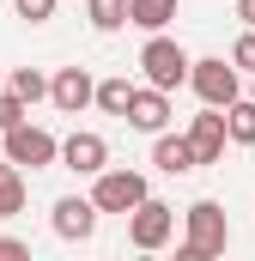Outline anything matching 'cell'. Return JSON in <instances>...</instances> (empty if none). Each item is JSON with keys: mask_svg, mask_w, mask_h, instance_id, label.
Here are the masks:
<instances>
[{"mask_svg": "<svg viewBox=\"0 0 255 261\" xmlns=\"http://www.w3.org/2000/svg\"><path fill=\"white\" fill-rule=\"evenodd\" d=\"M183 219H189L183 261H207V255H219V249L231 243V225H225V206H219V200H194Z\"/></svg>", "mask_w": 255, "mask_h": 261, "instance_id": "6da1fadb", "label": "cell"}, {"mask_svg": "<svg viewBox=\"0 0 255 261\" xmlns=\"http://www.w3.org/2000/svg\"><path fill=\"white\" fill-rule=\"evenodd\" d=\"M140 67H146V85H158V91H176V85L189 79V55H183V43H170V37H152V43L140 49Z\"/></svg>", "mask_w": 255, "mask_h": 261, "instance_id": "7a4b0ae2", "label": "cell"}, {"mask_svg": "<svg viewBox=\"0 0 255 261\" xmlns=\"http://www.w3.org/2000/svg\"><path fill=\"white\" fill-rule=\"evenodd\" d=\"M140 200H146V176L140 170H97V189H91L97 213H134Z\"/></svg>", "mask_w": 255, "mask_h": 261, "instance_id": "3957f363", "label": "cell"}, {"mask_svg": "<svg viewBox=\"0 0 255 261\" xmlns=\"http://www.w3.org/2000/svg\"><path fill=\"white\" fill-rule=\"evenodd\" d=\"M170 225H176V206H164V200H152V195L128 213V237H134V249H164V243H170Z\"/></svg>", "mask_w": 255, "mask_h": 261, "instance_id": "277c9868", "label": "cell"}, {"mask_svg": "<svg viewBox=\"0 0 255 261\" xmlns=\"http://www.w3.org/2000/svg\"><path fill=\"white\" fill-rule=\"evenodd\" d=\"M55 152H61V146H55L43 128H31V122L6 128V164H18V170H24V164H31V170H43V164H55Z\"/></svg>", "mask_w": 255, "mask_h": 261, "instance_id": "5b68a950", "label": "cell"}, {"mask_svg": "<svg viewBox=\"0 0 255 261\" xmlns=\"http://www.w3.org/2000/svg\"><path fill=\"white\" fill-rule=\"evenodd\" d=\"M189 85L200 91V103L225 110V103L237 97V67H225V61H189Z\"/></svg>", "mask_w": 255, "mask_h": 261, "instance_id": "8992f818", "label": "cell"}, {"mask_svg": "<svg viewBox=\"0 0 255 261\" xmlns=\"http://www.w3.org/2000/svg\"><path fill=\"white\" fill-rule=\"evenodd\" d=\"M183 140H189L194 164H219V158H225V116L207 103V116H194V128L183 134Z\"/></svg>", "mask_w": 255, "mask_h": 261, "instance_id": "52a82bcc", "label": "cell"}, {"mask_svg": "<svg viewBox=\"0 0 255 261\" xmlns=\"http://www.w3.org/2000/svg\"><path fill=\"white\" fill-rule=\"evenodd\" d=\"M128 122H134L140 134H164V122H170V97H164L158 85H146V91L134 85V97H128Z\"/></svg>", "mask_w": 255, "mask_h": 261, "instance_id": "ba28073f", "label": "cell"}, {"mask_svg": "<svg viewBox=\"0 0 255 261\" xmlns=\"http://www.w3.org/2000/svg\"><path fill=\"white\" fill-rule=\"evenodd\" d=\"M91 231H97V206H91V200H79V195L55 200V237H67V243H85Z\"/></svg>", "mask_w": 255, "mask_h": 261, "instance_id": "9c48e42d", "label": "cell"}, {"mask_svg": "<svg viewBox=\"0 0 255 261\" xmlns=\"http://www.w3.org/2000/svg\"><path fill=\"white\" fill-rule=\"evenodd\" d=\"M49 97H55V110L79 116V110L91 103V73H85V67H61V73L49 79Z\"/></svg>", "mask_w": 255, "mask_h": 261, "instance_id": "30bf717a", "label": "cell"}, {"mask_svg": "<svg viewBox=\"0 0 255 261\" xmlns=\"http://www.w3.org/2000/svg\"><path fill=\"white\" fill-rule=\"evenodd\" d=\"M61 158H67V170L97 176V170H104V158H110V146H104V134H73V140L61 146Z\"/></svg>", "mask_w": 255, "mask_h": 261, "instance_id": "8fae6325", "label": "cell"}, {"mask_svg": "<svg viewBox=\"0 0 255 261\" xmlns=\"http://www.w3.org/2000/svg\"><path fill=\"white\" fill-rule=\"evenodd\" d=\"M152 164H158L164 176H189V170H194L189 140H183V134H158V146H152Z\"/></svg>", "mask_w": 255, "mask_h": 261, "instance_id": "7c38bea8", "label": "cell"}, {"mask_svg": "<svg viewBox=\"0 0 255 261\" xmlns=\"http://www.w3.org/2000/svg\"><path fill=\"white\" fill-rule=\"evenodd\" d=\"M225 140L255 146V97H231L225 103Z\"/></svg>", "mask_w": 255, "mask_h": 261, "instance_id": "4fadbf2b", "label": "cell"}, {"mask_svg": "<svg viewBox=\"0 0 255 261\" xmlns=\"http://www.w3.org/2000/svg\"><path fill=\"white\" fill-rule=\"evenodd\" d=\"M176 18V0H128V24H140V31H164Z\"/></svg>", "mask_w": 255, "mask_h": 261, "instance_id": "5bb4252c", "label": "cell"}, {"mask_svg": "<svg viewBox=\"0 0 255 261\" xmlns=\"http://www.w3.org/2000/svg\"><path fill=\"white\" fill-rule=\"evenodd\" d=\"M24 213V182H18V164H0V219H18Z\"/></svg>", "mask_w": 255, "mask_h": 261, "instance_id": "9a60e30c", "label": "cell"}, {"mask_svg": "<svg viewBox=\"0 0 255 261\" xmlns=\"http://www.w3.org/2000/svg\"><path fill=\"white\" fill-rule=\"evenodd\" d=\"M91 97H97V110H104V116H128L134 85H128V79H104V85H91Z\"/></svg>", "mask_w": 255, "mask_h": 261, "instance_id": "2e32d148", "label": "cell"}, {"mask_svg": "<svg viewBox=\"0 0 255 261\" xmlns=\"http://www.w3.org/2000/svg\"><path fill=\"white\" fill-rule=\"evenodd\" d=\"M18 103H37V97H49V79L37 73V67H12V85H6Z\"/></svg>", "mask_w": 255, "mask_h": 261, "instance_id": "e0dca14e", "label": "cell"}, {"mask_svg": "<svg viewBox=\"0 0 255 261\" xmlns=\"http://www.w3.org/2000/svg\"><path fill=\"white\" fill-rule=\"evenodd\" d=\"M85 18H91L97 31H122V24H128V0H91Z\"/></svg>", "mask_w": 255, "mask_h": 261, "instance_id": "ac0fdd59", "label": "cell"}, {"mask_svg": "<svg viewBox=\"0 0 255 261\" xmlns=\"http://www.w3.org/2000/svg\"><path fill=\"white\" fill-rule=\"evenodd\" d=\"M12 6H18V18H31V24L55 18V0H12Z\"/></svg>", "mask_w": 255, "mask_h": 261, "instance_id": "d6986e66", "label": "cell"}, {"mask_svg": "<svg viewBox=\"0 0 255 261\" xmlns=\"http://www.w3.org/2000/svg\"><path fill=\"white\" fill-rule=\"evenodd\" d=\"M18 122H24V103H18L12 91H0V134H6V128H18Z\"/></svg>", "mask_w": 255, "mask_h": 261, "instance_id": "ffe728a7", "label": "cell"}, {"mask_svg": "<svg viewBox=\"0 0 255 261\" xmlns=\"http://www.w3.org/2000/svg\"><path fill=\"white\" fill-rule=\"evenodd\" d=\"M231 67H249V73H255V31H243V37H237V49H231Z\"/></svg>", "mask_w": 255, "mask_h": 261, "instance_id": "44dd1931", "label": "cell"}, {"mask_svg": "<svg viewBox=\"0 0 255 261\" xmlns=\"http://www.w3.org/2000/svg\"><path fill=\"white\" fill-rule=\"evenodd\" d=\"M18 255H31V249H24L18 237H0V261H18Z\"/></svg>", "mask_w": 255, "mask_h": 261, "instance_id": "7402d4cb", "label": "cell"}, {"mask_svg": "<svg viewBox=\"0 0 255 261\" xmlns=\"http://www.w3.org/2000/svg\"><path fill=\"white\" fill-rule=\"evenodd\" d=\"M237 18H249V24H255V0H237Z\"/></svg>", "mask_w": 255, "mask_h": 261, "instance_id": "603a6c76", "label": "cell"}]
</instances>
